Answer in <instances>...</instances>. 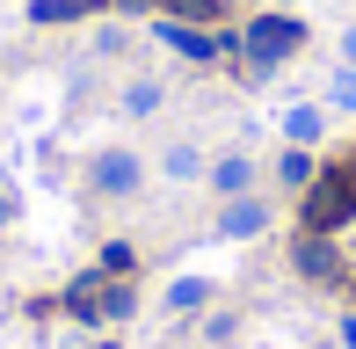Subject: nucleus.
I'll list each match as a JSON object with an SVG mask.
<instances>
[{
	"mask_svg": "<svg viewBox=\"0 0 356 349\" xmlns=\"http://www.w3.org/2000/svg\"><path fill=\"white\" fill-rule=\"evenodd\" d=\"M349 161H356V153H349Z\"/></svg>",
	"mask_w": 356,
	"mask_h": 349,
	"instance_id": "obj_23",
	"label": "nucleus"
},
{
	"mask_svg": "<svg viewBox=\"0 0 356 349\" xmlns=\"http://www.w3.org/2000/svg\"><path fill=\"white\" fill-rule=\"evenodd\" d=\"M225 44H233L254 73H269V66H284V58L305 51V22H298V15H248V29L225 37Z\"/></svg>",
	"mask_w": 356,
	"mask_h": 349,
	"instance_id": "obj_2",
	"label": "nucleus"
},
{
	"mask_svg": "<svg viewBox=\"0 0 356 349\" xmlns=\"http://www.w3.org/2000/svg\"><path fill=\"white\" fill-rule=\"evenodd\" d=\"M204 182H211L218 204L225 197H254V161H248V153H218V161L204 168Z\"/></svg>",
	"mask_w": 356,
	"mask_h": 349,
	"instance_id": "obj_7",
	"label": "nucleus"
},
{
	"mask_svg": "<svg viewBox=\"0 0 356 349\" xmlns=\"http://www.w3.org/2000/svg\"><path fill=\"white\" fill-rule=\"evenodd\" d=\"M95 269H102V277H131V269H138V247H131V241H109Z\"/></svg>",
	"mask_w": 356,
	"mask_h": 349,
	"instance_id": "obj_14",
	"label": "nucleus"
},
{
	"mask_svg": "<svg viewBox=\"0 0 356 349\" xmlns=\"http://www.w3.org/2000/svg\"><path fill=\"white\" fill-rule=\"evenodd\" d=\"M313 174H320L313 146H284V161H277V182L291 189V197H305V189H313Z\"/></svg>",
	"mask_w": 356,
	"mask_h": 349,
	"instance_id": "obj_10",
	"label": "nucleus"
},
{
	"mask_svg": "<svg viewBox=\"0 0 356 349\" xmlns=\"http://www.w3.org/2000/svg\"><path fill=\"white\" fill-rule=\"evenodd\" d=\"M109 8H124V15H145V8H160V0H109Z\"/></svg>",
	"mask_w": 356,
	"mask_h": 349,
	"instance_id": "obj_20",
	"label": "nucleus"
},
{
	"mask_svg": "<svg viewBox=\"0 0 356 349\" xmlns=\"http://www.w3.org/2000/svg\"><path fill=\"white\" fill-rule=\"evenodd\" d=\"M342 66H356V22L342 29Z\"/></svg>",
	"mask_w": 356,
	"mask_h": 349,
	"instance_id": "obj_19",
	"label": "nucleus"
},
{
	"mask_svg": "<svg viewBox=\"0 0 356 349\" xmlns=\"http://www.w3.org/2000/svg\"><path fill=\"white\" fill-rule=\"evenodd\" d=\"M88 189H95V197H138V189H145V153L102 146V153L88 161Z\"/></svg>",
	"mask_w": 356,
	"mask_h": 349,
	"instance_id": "obj_3",
	"label": "nucleus"
},
{
	"mask_svg": "<svg viewBox=\"0 0 356 349\" xmlns=\"http://www.w3.org/2000/svg\"><path fill=\"white\" fill-rule=\"evenodd\" d=\"M211 233H218V241H233V247H240V241H262V233H269V197H225Z\"/></svg>",
	"mask_w": 356,
	"mask_h": 349,
	"instance_id": "obj_5",
	"label": "nucleus"
},
{
	"mask_svg": "<svg viewBox=\"0 0 356 349\" xmlns=\"http://www.w3.org/2000/svg\"><path fill=\"white\" fill-rule=\"evenodd\" d=\"M0 226H8V197H0Z\"/></svg>",
	"mask_w": 356,
	"mask_h": 349,
	"instance_id": "obj_22",
	"label": "nucleus"
},
{
	"mask_svg": "<svg viewBox=\"0 0 356 349\" xmlns=\"http://www.w3.org/2000/svg\"><path fill=\"white\" fill-rule=\"evenodd\" d=\"M138 298H131V277H102L95 284V320H131Z\"/></svg>",
	"mask_w": 356,
	"mask_h": 349,
	"instance_id": "obj_8",
	"label": "nucleus"
},
{
	"mask_svg": "<svg viewBox=\"0 0 356 349\" xmlns=\"http://www.w3.org/2000/svg\"><path fill=\"white\" fill-rule=\"evenodd\" d=\"M160 8H175V22H218L225 0H160Z\"/></svg>",
	"mask_w": 356,
	"mask_h": 349,
	"instance_id": "obj_16",
	"label": "nucleus"
},
{
	"mask_svg": "<svg viewBox=\"0 0 356 349\" xmlns=\"http://www.w3.org/2000/svg\"><path fill=\"white\" fill-rule=\"evenodd\" d=\"M160 109V81H131L124 88V117H153Z\"/></svg>",
	"mask_w": 356,
	"mask_h": 349,
	"instance_id": "obj_15",
	"label": "nucleus"
},
{
	"mask_svg": "<svg viewBox=\"0 0 356 349\" xmlns=\"http://www.w3.org/2000/svg\"><path fill=\"white\" fill-rule=\"evenodd\" d=\"M211 284H204V277H175L168 284V313H175V320H182V313H204V306H211Z\"/></svg>",
	"mask_w": 356,
	"mask_h": 349,
	"instance_id": "obj_12",
	"label": "nucleus"
},
{
	"mask_svg": "<svg viewBox=\"0 0 356 349\" xmlns=\"http://www.w3.org/2000/svg\"><path fill=\"white\" fill-rule=\"evenodd\" d=\"M298 226L305 233H342L356 226V161H334L313 174V189L298 197Z\"/></svg>",
	"mask_w": 356,
	"mask_h": 349,
	"instance_id": "obj_1",
	"label": "nucleus"
},
{
	"mask_svg": "<svg viewBox=\"0 0 356 349\" xmlns=\"http://www.w3.org/2000/svg\"><path fill=\"white\" fill-rule=\"evenodd\" d=\"M291 269H298L305 284H334L342 277V255H334L327 233H305V241H291Z\"/></svg>",
	"mask_w": 356,
	"mask_h": 349,
	"instance_id": "obj_6",
	"label": "nucleus"
},
{
	"mask_svg": "<svg viewBox=\"0 0 356 349\" xmlns=\"http://www.w3.org/2000/svg\"><path fill=\"white\" fill-rule=\"evenodd\" d=\"M153 37L168 44L175 58H189V66H211V58L225 51V37H218V29H204V22H175V15H160V22H153Z\"/></svg>",
	"mask_w": 356,
	"mask_h": 349,
	"instance_id": "obj_4",
	"label": "nucleus"
},
{
	"mask_svg": "<svg viewBox=\"0 0 356 349\" xmlns=\"http://www.w3.org/2000/svg\"><path fill=\"white\" fill-rule=\"evenodd\" d=\"M204 168H211V161H204V153L197 146H189V138H175V146L168 153H160V174H168V182H197V174Z\"/></svg>",
	"mask_w": 356,
	"mask_h": 349,
	"instance_id": "obj_13",
	"label": "nucleus"
},
{
	"mask_svg": "<svg viewBox=\"0 0 356 349\" xmlns=\"http://www.w3.org/2000/svg\"><path fill=\"white\" fill-rule=\"evenodd\" d=\"M233 327H240L233 313H211V320H204V335H211V342H233Z\"/></svg>",
	"mask_w": 356,
	"mask_h": 349,
	"instance_id": "obj_18",
	"label": "nucleus"
},
{
	"mask_svg": "<svg viewBox=\"0 0 356 349\" xmlns=\"http://www.w3.org/2000/svg\"><path fill=\"white\" fill-rule=\"evenodd\" d=\"M109 0H29V22H88V15H102Z\"/></svg>",
	"mask_w": 356,
	"mask_h": 349,
	"instance_id": "obj_11",
	"label": "nucleus"
},
{
	"mask_svg": "<svg viewBox=\"0 0 356 349\" xmlns=\"http://www.w3.org/2000/svg\"><path fill=\"white\" fill-rule=\"evenodd\" d=\"M320 131H327V109L320 102H291L284 109V138L291 146H320Z\"/></svg>",
	"mask_w": 356,
	"mask_h": 349,
	"instance_id": "obj_9",
	"label": "nucleus"
},
{
	"mask_svg": "<svg viewBox=\"0 0 356 349\" xmlns=\"http://www.w3.org/2000/svg\"><path fill=\"white\" fill-rule=\"evenodd\" d=\"M327 102H334V109H356V66H334V81H327Z\"/></svg>",
	"mask_w": 356,
	"mask_h": 349,
	"instance_id": "obj_17",
	"label": "nucleus"
},
{
	"mask_svg": "<svg viewBox=\"0 0 356 349\" xmlns=\"http://www.w3.org/2000/svg\"><path fill=\"white\" fill-rule=\"evenodd\" d=\"M342 349H356V313H349V320H342Z\"/></svg>",
	"mask_w": 356,
	"mask_h": 349,
	"instance_id": "obj_21",
	"label": "nucleus"
}]
</instances>
